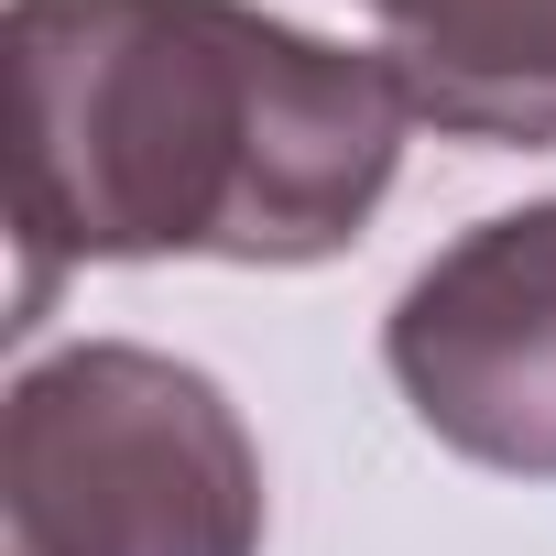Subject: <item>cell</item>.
Instances as JSON below:
<instances>
[{
  "mask_svg": "<svg viewBox=\"0 0 556 556\" xmlns=\"http://www.w3.org/2000/svg\"><path fill=\"white\" fill-rule=\"evenodd\" d=\"M382 371L415 426L502 480H556V197L458 229L382 317Z\"/></svg>",
  "mask_w": 556,
  "mask_h": 556,
  "instance_id": "3957f363",
  "label": "cell"
},
{
  "mask_svg": "<svg viewBox=\"0 0 556 556\" xmlns=\"http://www.w3.org/2000/svg\"><path fill=\"white\" fill-rule=\"evenodd\" d=\"M240 404L142 339H77L0 393V556H262Z\"/></svg>",
  "mask_w": 556,
  "mask_h": 556,
  "instance_id": "7a4b0ae2",
  "label": "cell"
},
{
  "mask_svg": "<svg viewBox=\"0 0 556 556\" xmlns=\"http://www.w3.org/2000/svg\"><path fill=\"white\" fill-rule=\"evenodd\" d=\"M12 339L66 262H339L393 175L415 99L382 45L306 34L262 0H12Z\"/></svg>",
  "mask_w": 556,
  "mask_h": 556,
  "instance_id": "6da1fadb",
  "label": "cell"
},
{
  "mask_svg": "<svg viewBox=\"0 0 556 556\" xmlns=\"http://www.w3.org/2000/svg\"><path fill=\"white\" fill-rule=\"evenodd\" d=\"M382 55L447 142L556 153V0H361Z\"/></svg>",
  "mask_w": 556,
  "mask_h": 556,
  "instance_id": "277c9868",
  "label": "cell"
}]
</instances>
